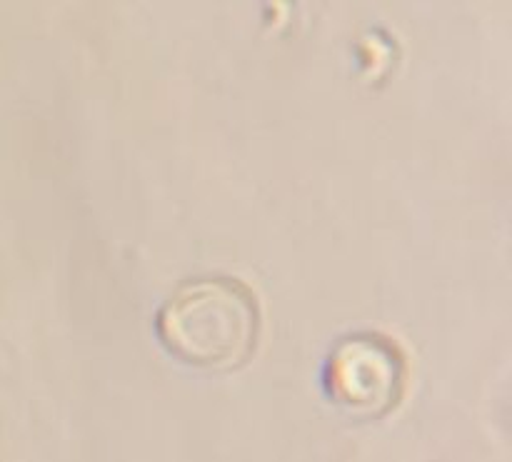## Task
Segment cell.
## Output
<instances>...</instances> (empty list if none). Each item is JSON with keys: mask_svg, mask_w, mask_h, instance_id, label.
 <instances>
[{"mask_svg": "<svg viewBox=\"0 0 512 462\" xmlns=\"http://www.w3.org/2000/svg\"><path fill=\"white\" fill-rule=\"evenodd\" d=\"M155 330L178 363L213 373L235 370L258 348L260 308L240 280L200 278L165 300Z\"/></svg>", "mask_w": 512, "mask_h": 462, "instance_id": "1", "label": "cell"}, {"mask_svg": "<svg viewBox=\"0 0 512 462\" xmlns=\"http://www.w3.org/2000/svg\"><path fill=\"white\" fill-rule=\"evenodd\" d=\"M405 358L390 340L360 333L340 340L325 363L328 398L355 418H383L405 390Z\"/></svg>", "mask_w": 512, "mask_h": 462, "instance_id": "2", "label": "cell"}]
</instances>
